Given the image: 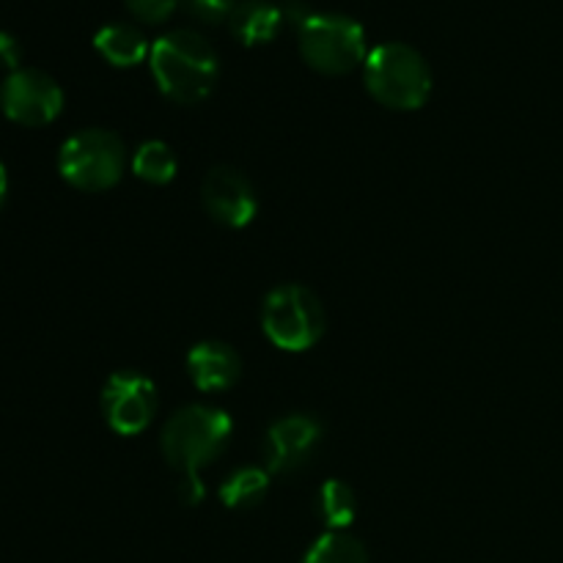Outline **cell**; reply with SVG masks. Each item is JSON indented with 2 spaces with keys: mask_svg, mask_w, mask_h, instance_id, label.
<instances>
[{
  "mask_svg": "<svg viewBox=\"0 0 563 563\" xmlns=\"http://www.w3.org/2000/svg\"><path fill=\"white\" fill-rule=\"evenodd\" d=\"M363 82L390 110H418L432 93V69L407 42H383L363 60Z\"/></svg>",
  "mask_w": 563,
  "mask_h": 563,
  "instance_id": "obj_3",
  "label": "cell"
},
{
  "mask_svg": "<svg viewBox=\"0 0 563 563\" xmlns=\"http://www.w3.org/2000/svg\"><path fill=\"white\" fill-rule=\"evenodd\" d=\"M5 192H9V174H5V165L0 163V207L5 201Z\"/></svg>",
  "mask_w": 563,
  "mask_h": 563,
  "instance_id": "obj_22",
  "label": "cell"
},
{
  "mask_svg": "<svg viewBox=\"0 0 563 563\" xmlns=\"http://www.w3.org/2000/svg\"><path fill=\"white\" fill-rule=\"evenodd\" d=\"M93 47L113 66H135L152 53L141 27L130 25V22H108L99 27L93 36Z\"/></svg>",
  "mask_w": 563,
  "mask_h": 563,
  "instance_id": "obj_13",
  "label": "cell"
},
{
  "mask_svg": "<svg viewBox=\"0 0 563 563\" xmlns=\"http://www.w3.org/2000/svg\"><path fill=\"white\" fill-rule=\"evenodd\" d=\"M297 38L306 64L322 75H346L368 55L363 25L341 11L308 14V20L297 27Z\"/></svg>",
  "mask_w": 563,
  "mask_h": 563,
  "instance_id": "obj_5",
  "label": "cell"
},
{
  "mask_svg": "<svg viewBox=\"0 0 563 563\" xmlns=\"http://www.w3.org/2000/svg\"><path fill=\"white\" fill-rule=\"evenodd\" d=\"M179 0H126L132 14L143 22H163L174 14Z\"/></svg>",
  "mask_w": 563,
  "mask_h": 563,
  "instance_id": "obj_19",
  "label": "cell"
},
{
  "mask_svg": "<svg viewBox=\"0 0 563 563\" xmlns=\"http://www.w3.org/2000/svg\"><path fill=\"white\" fill-rule=\"evenodd\" d=\"M148 66L159 91L179 104H198L218 82L220 60L212 42L192 27H176L152 44Z\"/></svg>",
  "mask_w": 563,
  "mask_h": 563,
  "instance_id": "obj_1",
  "label": "cell"
},
{
  "mask_svg": "<svg viewBox=\"0 0 563 563\" xmlns=\"http://www.w3.org/2000/svg\"><path fill=\"white\" fill-rule=\"evenodd\" d=\"M176 170H179L176 154L163 141L141 143L132 154V174L146 185H168L174 181Z\"/></svg>",
  "mask_w": 563,
  "mask_h": 563,
  "instance_id": "obj_16",
  "label": "cell"
},
{
  "mask_svg": "<svg viewBox=\"0 0 563 563\" xmlns=\"http://www.w3.org/2000/svg\"><path fill=\"white\" fill-rule=\"evenodd\" d=\"M179 3L201 22H220V20H229L236 0H179Z\"/></svg>",
  "mask_w": 563,
  "mask_h": 563,
  "instance_id": "obj_18",
  "label": "cell"
},
{
  "mask_svg": "<svg viewBox=\"0 0 563 563\" xmlns=\"http://www.w3.org/2000/svg\"><path fill=\"white\" fill-rule=\"evenodd\" d=\"M269 489V471L262 467H240L220 487V500L229 509H253L264 500Z\"/></svg>",
  "mask_w": 563,
  "mask_h": 563,
  "instance_id": "obj_15",
  "label": "cell"
},
{
  "mask_svg": "<svg viewBox=\"0 0 563 563\" xmlns=\"http://www.w3.org/2000/svg\"><path fill=\"white\" fill-rule=\"evenodd\" d=\"M0 108L14 124L44 126L64 110V91L47 71L20 66L0 86Z\"/></svg>",
  "mask_w": 563,
  "mask_h": 563,
  "instance_id": "obj_7",
  "label": "cell"
},
{
  "mask_svg": "<svg viewBox=\"0 0 563 563\" xmlns=\"http://www.w3.org/2000/svg\"><path fill=\"white\" fill-rule=\"evenodd\" d=\"M284 11L273 0H236L229 14V27L242 44H264L278 36Z\"/></svg>",
  "mask_w": 563,
  "mask_h": 563,
  "instance_id": "obj_12",
  "label": "cell"
},
{
  "mask_svg": "<svg viewBox=\"0 0 563 563\" xmlns=\"http://www.w3.org/2000/svg\"><path fill=\"white\" fill-rule=\"evenodd\" d=\"M262 328L278 350L306 352L319 344L328 328L322 300L300 284H284L262 306Z\"/></svg>",
  "mask_w": 563,
  "mask_h": 563,
  "instance_id": "obj_6",
  "label": "cell"
},
{
  "mask_svg": "<svg viewBox=\"0 0 563 563\" xmlns=\"http://www.w3.org/2000/svg\"><path fill=\"white\" fill-rule=\"evenodd\" d=\"M322 438V423L313 416H286L275 421L267 432L264 454L269 473H291L308 462Z\"/></svg>",
  "mask_w": 563,
  "mask_h": 563,
  "instance_id": "obj_10",
  "label": "cell"
},
{
  "mask_svg": "<svg viewBox=\"0 0 563 563\" xmlns=\"http://www.w3.org/2000/svg\"><path fill=\"white\" fill-rule=\"evenodd\" d=\"M357 498L355 489L341 478H330L317 493V515L330 531H346L355 520Z\"/></svg>",
  "mask_w": 563,
  "mask_h": 563,
  "instance_id": "obj_14",
  "label": "cell"
},
{
  "mask_svg": "<svg viewBox=\"0 0 563 563\" xmlns=\"http://www.w3.org/2000/svg\"><path fill=\"white\" fill-rule=\"evenodd\" d=\"M20 58H22V44L16 42V36L0 31V64L9 66V69L14 71L20 69Z\"/></svg>",
  "mask_w": 563,
  "mask_h": 563,
  "instance_id": "obj_20",
  "label": "cell"
},
{
  "mask_svg": "<svg viewBox=\"0 0 563 563\" xmlns=\"http://www.w3.org/2000/svg\"><path fill=\"white\" fill-rule=\"evenodd\" d=\"M201 201L209 218L225 229H245L258 212L256 190L247 176L231 165H218L209 170L201 185Z\"/></svg>",
  "mask_w": 563,
  "mask_h": 563,
  "instance_id": "obj_9",
  "label": "cell"
},
{
  "mask_svg": "<svg viewBox=\"0 0 563 563\" xmlns=\"http://www.w3.org/2000/svg\"><path fill=\"white\" fill-rule=\"evenodd\" d=\"M157 412V385L141 372H115L102 388V416L113 432L141 434Z\"/></svg>",
  "mask_w": 563,
  "mask_h": 563,
  "instance_id": "obj_8",
  "label": "cell"
},
{
  "mask_svg": "<svg viewBox=\"0 0 563 563\" xmlns=\"http://www.w3.org/2000/svg\"><path fill=\"white\" fill-rule=\"evenodd\" d=\"M234 423L229 412L209 405H187L168 418L159 434L165 462L181 476H198L229 445Z\"/></svg>",
  "mask_w": 563,
  "mask_h": 563,
  "instance_id": "obj_2",
  "label": "cell"
},
{
  "mask_svg": "<svg viewBox=\"0 0 563 563\" xmlns=\"http://www.w3.org/2000/svg\"><path fill=\"white\" fill-rule=\"evenodd\" d=\"M203 495H207V489H203L201 476H181V482H179L181 504L198 506L203 500Z\"/></svg>",
  "mask_w": 563,
  "mask_h": 563,
  "instance_id": "obj_21",
  "label": "cell"
},
{
  "mask_svg": "<svg viewBox=\"0 0 563 563\" xmlns=\"http://www.w3.org/2000/svg\"><path fill=\"white\" fill-rule=\"evenodd\" d=\"M126 170V146L110 130H80L58 152V174L82 192L110 190Z\"/></svg>",
  "mask_w": 563,
  "mask_h": 563,
  "instance_id": "obj_4",
  "label": "cell"
},
{
  "mask_svg": "<svg viewBox=\"0 0 563 563\" xmlns=\"http://www.w3.org/2000/svg\"><path fill=\"white\" fill-rule=\"evenodd\" d=\"M302 563H368V553L352 533L328 531L311 544Z\"/></svg>",
  "mask_w": 563,
  "mask_h": 563,
  "instance_id": "obj_17",
  "label": "cell"
},
{
  "mask_svg": "<svg viewBox=\"0 0 563 563\" xmlns=\"http://www.w3.org/2000/svg\"><path fill=\"white\" fill-rule=\"evenodd\" d=\"M187 372L203 394H220L229 390L240 379L242 361L234 352V346L223 341H201L187 355Z\"/></svg>",
  "mask_w": 563,
  "mask_h": 563,
  "instance_id": "obj_11",
  "label": "cell"
}]
</instances>
